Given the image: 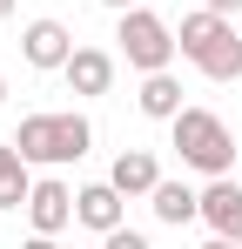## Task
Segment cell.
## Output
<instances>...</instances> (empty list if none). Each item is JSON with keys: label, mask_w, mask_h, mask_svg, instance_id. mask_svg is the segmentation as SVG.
Listing matches in <instances>:
<instances>
[{"label": "cell", "mask_w": 242, "mask_h": 249, "mask_svg": "<svg viewBox=\"0 0 242 249\" xmlns=\"http://www.w3.org/2000/svg\"><path fill=\"white\" fill-rule=\"evenodd\" d=\"M168 148L195 175H236V128L222 122L215 108H182L168 122Z\"/></svg>", "instance_id": "1"}, {"label": "cell", "mask_w": 242, "mask_h": 249, "mask_svg": "<svg viewBox=\"0 0 242 249\" xmlns=\"http://www.w3.org/2000/svg\"><path fill=\"white\" fill-rule=\"evenodd\" d=\"M14 148L34 168H68V162H81V155L94 148V128H87V115H74V108H40V115L20 122Z\"/></svg>", "instance_id": "2"}, {"label": "cell", "mask_w": 242, "mask_h": 249, "mask_svg": "<svg viewBox=\"0 0 242 249\" xmlns=\"http://www.w3.org/2000/svg\"><path fill=\"white\" fill-rule=\"evenodd\" d=\"M175 41H182V61H195L208 81H236V74H242V34H236L229 14H208V7L182 14Z\"/></svg>", "instance_id": "3"}, {"label": "cell", "mask_w": 242, "mask_h": 249, "mask_svg": "<svg viewBox=\"0 0 242 249\" xmlns=\"http://www.w3.org/2000/svg\"><path fill=\"white\" fill-rule=\"evenodd\" d=\"M115 54L135 68V74H161V68L182 54V41H175V27H168L161 14L128 7V14H115Z\"/></svg>", "instance_id": "4"}, {"label": "cell", "mask_w": 242, "mask_h": 249, "mask_svg": "<svg viewBox=\"0 0 242 249\" xmlns=\"http://www.w3.org/2000/svg\"><path fill=\"white\" fill-rule=\"evenodd\" d=\"M74 34H68V20H54V14H40V20H27L20 27V61L34 68V74H61L68 61H74Z\"/></svg>", "instance_id": "5"}, {"label": "cell", "mask_w": 242, "mask_h": 249, "mask_svg": "<svg viewBox=\"0 0 242 249\" xmlns=\"http://www.w3.org/2000/svg\"><path fill=\"white\" fill-rule=\"evenodd\" d=\"M27 222H34L40 236H61L68 222H74V189L47 168V175H34V196H27Z\"/></svg>", "instance_id": "6"}, {"label": "cell", "mask_w": 242, "mask_h": 249, "mask_svg": "<svg viewBox=\"0 0 242 249\" xmlns=\"http://www.w3.org/2000/svg\"><path fill=\"white\" fill-rule=\"evenodd\" d=\"M202 222H208V236L242 243V182L236 175H208V189H202Z\"/></svg>", "instance_id": "7"}, {"label": "cell", "mask_w": 242, "mask_h": 249, "mask_svg": "<svg viewBox=\"0 0 242 249\" xmlns=\"http://www.w3.org/2000/svg\"><path fill=\"white\" fill-rule=\"evenodd\" d=\"M74 222L94 229V236H108V229L128 222V196H121L115 182H87V189H74Z\"/></svg>", "instance_id": "8"}, {"label": "cell", "mask_w": 242, "mask_h": 249, "mask_svg": "<svg viewBox=\"0 0 242 249\" xmlns=\"http://www.w3.org/2000/svg\"><path fill=\"white\" fill-rule=\"evenodd\" d=\"M61 81L74 88L81 101H101V94L115 88V54H108V47H74V61L61 68Z\"/></svg>", "instance_id": "9"}, {"label": "cell", "mask_w": 242, "mask_h": 249, "mask_svg": "<svg viewBox=\"0 0 242 249\" xmlns=\"http://www.w3.org/2000/svg\"><path fill=\"white\" fill-rule=\"evenodd\" d=\"M108 182H115L128 202H135V196H155V182H161L155 148H121V155H115V168H108Z\"/></svg>", "instance_id": "10"}, {"label": "cell", "mask_w": 242, "mask_h": 249, "mask_svg": "<svg viewBox=\"0 0 242 249\" xmlns=\"http://www.w3.org/2000/svg\"><path fill=\"white\" fill-rule=\"evenodd\" d=\"M148 209H155V222H168V229L202 222V189H189V182H168V175H161V182H155V196H148Z\"/></svg>", "instance_id": "11"}, {"label": "cell", "mask_w": 242, "mask_h": 249, "mask_svg": "<svg viewBox=\"0 0 242 249\" xmlns=\"http://www.w3.org/2000/svg\"><path fill=\"white\" fill-rule=\"evenodd\" d=\"M135 108H141L148 122H175L189 101H182V81L161 68V74H141V88H135Z\"/></svg>", "instance_id": "12"}, {"label": "cell", "mask_w": 242, "mask_h": 249, "mask_svg": "<svg viewBox=\"0 0 242 249\" xmlns=\"http://www.w3.org/2000/svg\"><path fill=\"white\" fill-rule=\"evenodd\" d=\"M27 155L14 148V142H0V209H27V196H34V175H27Z\"/></svg>", "instance_id": "13"}, {"label": "cell", "mask_w": 242, "mask_h": 249, "mask_svg": "<svg viewBox=\"0 0 242 249\" xmlns=\"http://www.w3.org/2000/svg\"><path fill=\"white\" fill-rule=\"evenodd\" d=\"M101 249H148V236H141V229H128V222H121V229H108V236H101Z\"/></svg>", "instance_id": "14"}, {"label": "cell", "mask_w": 242, "mask_h": 249, "mask_svg": "<svg viewBox=\"0 0 242 249\" xmlns=\"http://www.w3.org/2000/svg\"><path fill=\"white\" fill-rule=\"evenodd\" d=\"M202 7H208V14H229V20L242 14V0H202Z\"/></svg>", "instance_id": "15"}, {"label": "cell", "mask_w": 242, "mask_h": 249, "mask_svg": "<svg viewBox=\"0 0 242 249\" xmlns=\"http://www.w3.org/2000/svg\"><path fill=\"white\" fill-rule=\"evenodd\" d=\"M20 249H61V236H40V229H34V236H27Z\"/></svg>", "instance_id": "16"}, {"label": "cell", "mask_w": 242, "mask_h": 249, "mask_svg": "<svg viewBox=\"0 0 242 249\" xmlns=\"http://www.w3.org/2000/svg\"><path fill=\"white\" fill-rule=\"evenodd\" d=\"M101 7H108V14H128V7H141V0H101Z\"/></svg>", "instance_id": "17"}, {"label": "cell", "mask_w": 242, "mask_h": 249, "mask_svg": "<svg viewBox=\"0 0 242 249\" xmlns=\"http://www.w3.org/2000/svg\"><path fill=\"white\" fill-rule=\"evenodd\" d=\"M202 249H242V243H229V236H208V243H202Z\"/></svg>", "instance_id": "18"}, {"label": "cell", "mask_w": 242, "mask_h": 249, "mask_svg": "<svg viewBox=\"0 0 242 249\" xmlns=\"http://www.w3.org/2000/svg\"><path fill=\"white\" fill-rule=\"evenodd\" d=\"M7 14H14V0H0V20H7Z\"/></svg>", "instance_id": "19"}, {"label": "cell", "mask_w": 242, "mask_h": 249, "mask_svg": "<svg viewBox=\"0 0 242 249\" xmlns=\"http://www.w3.org/2000/svg\"><path fill=\"white\" fill-rule=\"evenodd\" d=\"M0 108H7V74H0Z\"/></svg>", "instance_id": "20"}]
</instances>
